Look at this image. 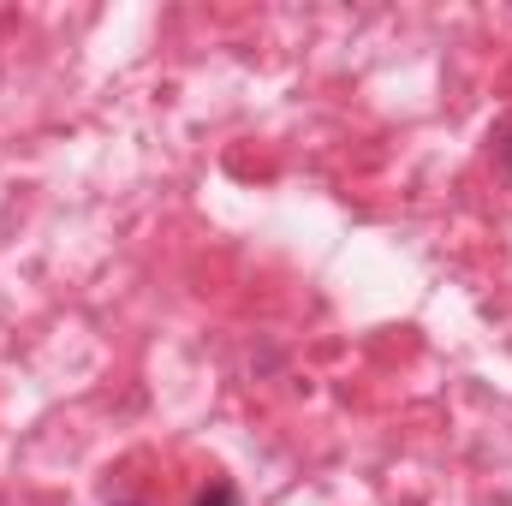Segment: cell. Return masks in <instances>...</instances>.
<instances>
[{"label":"cell","instance_id":"obj_1","mask_svg":"<svg viewBox=\"0 0 512 506\" xmlns=\"http://www.w3.org/2000/svg\"><path fill=\"white\" fill-rule=\"evenodd\" d=\"M197 506H245V501H239V489H233V483H221V477H215V483L197 495Z\"/></svg>","mask_w":512,"mask_h":506},{"label":"cell","instance_id":"obj_2","mask_svg":"<svg viewBox=\"0 0 512 506\" xmlns=\"http://www.w3.org/2000/svg\"><path fill=\"white\" fill-rule=\"evenodd\" d=\"M495 167L512 179V114L501 120V131H495Z\"/></svg>","mask_w":512,"mask_h":506}]
</instances>
